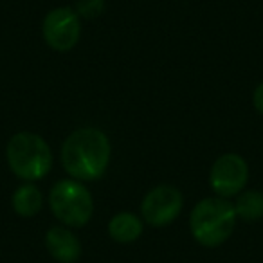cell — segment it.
I'll list each match as a JSON object with an SVG mask.
<instances>
[{
  "label": "cell",
  "mask_w": 263,
  "mask_h": 263,
  "mask_svg": "<svg viewBox=\"0 0 263 263\" xmlns=\"http://www.w3.org/2000/svg\"><path fill=\"white\" fill-rule=\"evenodd\" d=\"M252 105L263 116V81L254 88V94H252Z\"/></svg>",
  "instance_id": "4fadbf2b"
},
{
  "label": "cell",
  "mask_w": 263,
  "mask_h": 263,
  "mask_svg": "<svg viewBox=\"0 0 263 263\" xmlns=\"http://www.w3.org/2000/svg\"><path fill=\"white\" fill-rule=\"evenodd\" d=\"M236 216L243 222H258L263 218V193L258 190H243L234 202Z\"/></svg>",
  "instance_id": "8fae6325"
},
{
  "label": "cell",
  "mask_w": 263,
  "mask_h": 263,
  "mask_svg": "<svg viewBox=\"0 0 263 263\" xmlns=\"http://www.w3.org/2000/svg\"><path fill=\"white\" fill-rule=\"evenodd\" d=\"M45 249L60 263H74L81 256V243L78 236L62 226L51 227L45 233Z\"/></svg>",
  "instance_id": "ba28073f"
},
{
  "label": "cell",
  "mask_w": 263,
  "mask_h": 263,
  "mask_svg": "<svg viewBox=\"0 0 263 263\" xmlns=\"http://www.w3.org/2000/svg\"><path fill=\"white\" fill-rule=\"evenodd\" d=\"M42 36L45 44L58 52L74 49L81 36V22L72 8H56L45 15L42 22Z\"/></svg>",
  "instance_id": "5b68a950"
},
{
  "label": "cell",
  "mask_w": 263,
  "mask_h": 263,
  "mask_svg": "<svg viewBox=\"0 0 263 263\" xmlns=\"http://www.w3.org/2000/svg\"><path fill=\"white\" fill-rule=\"evenodd\" d=\"M44 205V195L34 184L27 182L20 186L11 197V208L22 218H33L42 211Z\"/></svg>",
  "instance_id": "30bf717a"
},
{
  "label": "cell",
  "mask_w": 263,
  "mask_h": 263,
  "mask_svg": "<svg viewBox=\"0 0 263 263\" xmlns=\"http://www.w3.org/2000/svg\"><path fill=\"white\" fill-rule=\"evenodd\" d=\"M184 205V197L180 190L170 184L155 186L146 193L141 202V218L152 227L170 226L180 215Z\"/></svg>",
  "instance_id": "8992f818"
},
{
  "label": "cell",
  "mask_w": 263,
  "mask_h": 263,
  "mask_svg": "<svg viewBox=\"0 0 263 263\" xmlns=\"http://www.w3.org/2000/svg\"><path fill=\"white\" fill-rule=\"evenodd\" d=\"M49 205L52 215L67 227L87 226L94 213V198L90 191L74 179L60 180L52 186Z\"/></svg>",
  "instance_id": "277c9868"
},
{
  "label": "cell",
  "mask_w": 263,
  "mask_h": 263,
  "mask_svg": "<svg viewBox=\"0 0 263 263\" xmlns=\"http://www.w3.org/2000/svg\"><path fill=\"white\" fill-rule=\"evenodd\" d=\"M249 180V166L241 155L223 154L213 162L209 172V186L216 197H236L245 190Z\"/></svg>",
  "instance_id": "52a82bcc"
},
{
  "label": "cell",
  "mask_w": 263,
  "mask_h": 263,
  "mask_svg": "<svg viewBox=\"0 0 263 263\" xmlns=\"http://www.w3.org/2000/svg\"><path fill=\"white\" fill-rule=\"evenodd\" d=\"M144 223L143 218L134 213H117L108 222V234L117 243H132L143 234Z\"/></svg>",
  "instance_id": "9c48e42d"
},
{
  "label": "cell",
  "mask_w": 263,
  "mask_h": 263,
  "mask_svg": "<svg viewBox=\"0 0 263 263\" xmlns=\"http://www.w3.org/2000/svg\"><path fill=\"white\" fill-rule=\"evenodd\" d=\"M6 159L18 179L34 182L52 168V152L47 141L34 132H18L6 146Z\"/></svg>",
  "instance_id": "3957f363"
},
{
  "label": "cell",
  "mask_w": 263,
  "mask_h": 263,
  "mask_svg": "<svg viewBox=\"0 0 263 263\" xmlns=\"http://www.w3.org/2000/svg\"><path fill=\"white\" fill-rule=\"evenodd\" d=\"M234 204L222 197H208L195 204L190 215V231L202 247H218L229 240L236 226Z\"/></svg>",
  "instance_id": "7a4b0ae2"
},
{
  "label": "cell",
  "mask_w": 263,
  "mask_h": 263,
  "mask_svg": "<svg viewBox=\"0 0 263 263\" xmlns=\"http://www.w3.org/2000/svg\"><path fill=\"white\" fill-rule=\"evenodd\" d=\"M74 11L85 20H96L105 11V0H76Z\"/></svg>",
  "instance_id": "7c38bea8"
},
{
  "label": "cell",
  "mask_w": 263,
  "mask_h": 263,
  "mask_svg": "<svg viewBox=\"0 0 263 263\" xmlns=\"http://www.w3.org/2000/svg\"><path fill=\"white\" fill-rule=\"evenodd\" d=\"M110 155V139L99 128H78L62 144L63 170L80 182H90L105 175Z\"/></svg>",
  "instance_id": "6da1fadb"
}]
</instances>
